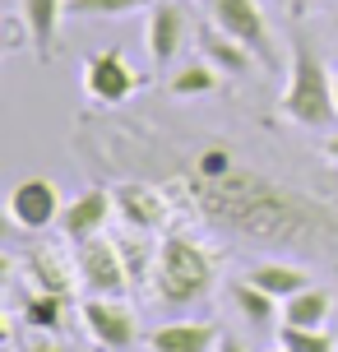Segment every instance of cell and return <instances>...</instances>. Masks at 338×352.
<instances>
[{"instance_id": "52a82bcc", "label": "cell", "mask_w": 338, "mask_h": 352, "mask_svg": "<svg viewBox=\"0 0 338 352\" xmlns=\"http://www.w3.org/2000/svg\"><path fill=\"white\" fill-rule=\"evenodd\" d=\"M79 320H84L93 343L107 352H125L135 343V311L121 297H89L79 306Z\"/></svg>"}, {"instance_id": "5bb4252c", "label": "cell", "mask_w": 338, "mask_h": 352, "mask_svg": "<svg viewBox=\"0 0 338 352\" xmlns=\"http://www.w3.org/2000/svg\"><path fill=\"white\" fill-rule=\"evenodd\" d=\"M199 52H204V60L223 74H250V65H255V52L241 47L236 37H227L223 28H214V23L199 33Z\"/></svg>"}, {"instance_id": "603a6c76", "label": "cell", "mask_w": 338, "mask_h": 352, "mask_svg": "<svg viewBox=\"0 0 338 352\" xmlns=\"http://www.w3.org/2000/svg\"><path fill=\"white\" fill-rule=\"evenodd\" d=\"M214 352H250V348H246V343H241V338L223 334V338H218V348H214Z\"/></svg>"}, {"instance_id": "cb8c5ba5", "label": "cell", "mask_w": 338, "mask_h": 352, "mask_svg": "<svg viewBox=\"0 0 338 352\" xmlns=\"http://www.w3.org/2000/svg\"><path fill=\"white\" fill-rule=\"evenodd\" d=\"M28 352H65V348H60V343H47V338H37Z\"/></svg>"}, {"instance_id": "7a4b0ae2", "label": "cell", "mask_w": 338, "mask_h": 352, "mask_svg": "<svg viewBox=\"0 0 338 352\" xmlns=\"http://www.w3.org/2000/svg\"><path fill=\"white\" fill-rule=\"evenodd\" d=\"M218 278V255L209 246H199L190 236H167L153 255V301L167 311L195 306Z\"/></svg>"}, {"instance_id": "3957f363", "label": "cell", "mask_w": 338, "mask_h": 352, "mask_svg": "<svg viewBox=\"0 0 338 352\" xmlns=\"http://www.w3.org/2000/svg\"><path fill=\"white\" fill-rule=\"evenodd\" d=\"M283 116L306 125V130H329L338 116L334 79L324 74L320 56L306 42H297V52H292V70H287V88H283Z\"/></svg>"}, {"instance_id": "ac0fdd59", "label": "cell", "mask_w": 338, "mask_h": 352, "mask_svg": "<svg viewBox=\"0 0 338 352\" xmlns=\"http://www.w3.org/2000/svg\"><path fill=\"white\" fill-rule=\"evenodd\" d=\"M232 306H236V311H241V320H250V324H269L273 316H283V311H278L283 301H278V297H269L264 287H255L250 278L232 287Z\"/></svg>"}, {"instance_id": "8fae6325", "label": "cell", "mask_w": 338, "mask_h": 352, "mask_svg": "<svg viewBox=\"0 0 338 352\" xmlns=\"http://www.w3.org/2000/svg\"><path fill=\"white\" fill-rule=\"evenodd\" d=\"M116 213L139 232H162L172 223V204L153 186H121L116 190Z\"/></svg>"}, {"instance_id": "30bf717a", "label": "cell", "mask_w": 338, "mask_h": 352, "mask_svg": "<svg viewBox=\"0 0 338 352\" xmlns=\"http://www.w3.org/2000/svg\"><path fill=\"white\" fill-rule=\"evenodd\" d=\"M111 213H116L111 190H84L79 199H70L60 209V232H65V241H89L111 223Z\"/></svg>"}, {"instance_id": "4316f807", "label": "cell", "mask_w": 338, "mask_h": 352, "mask_svg": "<svg viewBox=\"0 0 338 352\" xmlns=\"http://www.w3.org/2000/svg\"><path fill=\"white\" fill-rule=\"evenodd\" d=\"M297 5H306V0H297Z\"/></svg>"}, {"instance_id": "d4e9b609", "label": "cell", "mask_w": 338, "mask_h": 352, "mask_svg": "<svg viewBox=\"0 0 338 352\" xmlns=\"http://www.w3.org/2000/svg\"><path fill=\"white\" fill-rule=\"evenodd\" d=\"M329 158L338 162V135H334V140H329Z\"/></svg>"}, {"instance_id": "44dd1931", "label": "cell", "mask_w": 338, "mask_h": 352, "mask_svg": "<svg viewBox=\"0 0 338 352\" xmlns=\"http://www.w3.org/2000/svg\"><path fill=\"white\" fill-rule=\"evenodd\" d=\"M172 93L177 98H199V93H214L218 88V70L209 65V60H199V65H185V70H177L172 74Z\"/></svg>"}, {"instance_id": "2e32d148", "label": "cell", "mask_w": 338, "mask_h": 352, "mask_svg": "<svg viewBox=\"0 0 338 352\" xmlns=\"http://www.w3.org/2000/svg\"><path fill=\"white\" fill-rule=\"evenodd\" d=\"M334 316V297L320 287H302L297 297L283 301V320L287 324H306V329H324V320Z\"/></svg>"}, {"instance_id": "8992f818", "label": "cell", "mask_w": 338, "mask_h": 352, "mask_svg": "<svg viewBox=\"0 0 338 352\" xmlns=\"http://www.w3.org/2000/svg\"><path fill=\"white\" fill-rule=\"evenodd\" d=\"M139 88V70L125 60V52H93L84 60V93L102 107H121L130 93Z\"/></svg>"}, {"instance_id": "4fadbf2b", "label": "cell", "mask_w": 338, "mask_h": 352, "mask_svg": "<svg viewBox=\"0 0 338 352\" xmlns=\"http://www.w3.org/2000/svg\"><path fill=\"white\" fill-rule=\"evenodd\" d=\"M19 19L28 28L33 52L47 60L56 47V33H60V19H65V0H19Z\"/></svg>"}, {"instance_id": "9a60e30c", "label": "cell", "mask_w": 338, "mask_h": 352, "mask_svg": "<svg viewBox=\"0 0 338 352\" xmlns=\"http://www.w3.org/2000/svg\"><path fill=\"white\" fill-rule=\"evenodd\" d=\"M28 274H33V287L37 292H70L74 278H79V269H74V260H65V255H56V250H37V255H28Z\"/></svg>"}, {"instance_id": "277c9868", "label": "cell", "mask_w": 338, "mask_h": 352, "mask_svg": "<svg viewBox=\"0 0 338 352\" xmlns=\"http://www.w3.org/2000/svg\"><path fill=\"white\" fill-rule=\"evenodd\" d=\"M74 246V269H79V283L89 297H125L130 287V269H125L121 241H107L102 232L89 236V241H70Z\"/></svg>"}, {"instance_id": "6da1fadb", "label": "cell", "mask_w": 338, "mask_h": 352, "mask_svg": "<svg viewBox=\"0 0 338 352\" xmlns=\"http://www.w3.org/2000/svg\"><path fill=\"white\" fill-rule=\"evenodd\" d=\"M199 209L209 213L214 223L232 232H246V236H264L278 246H324L329 228H338L334 213L315 209L311 199L273 186L264 176L246 172V167H232L218 181H190Z\"/></svg>"}, {"instance_id": "d6986e66", "label": "cell", "mask_w": 338, "mask_h": 352, "mask_svg": "<svg viewBox=\"0 0 338 352\" xmlns=\"http://www.w3.org/2000/svg\"><path fill=\"white\" fill-rule=\"evenodd\" d=\"M23 324L37 329V334H56L65 324V297L60 292H33L28 306H23Z\"/></svg>"}, {"instance_id": "e0dca14e", "label": "cell", "mask_w": 338, "mask_h": 352, "mask_svg": "<svg viewBox=\"0 0 338 352\" xmlns=\"http://www.w3.org/2000/svg\"><path fill=\"white\" fill-rule=\"evenodd\" d=\"M250 283L264 287L269 297H278V301H287V297H297L302 287H311L306 269H297V264H255L250 269Z\"/></svg>"}, {"instance_id": "7402d4cb", "label": "cell", "mask_w": 338, "mask_h": 352, "mask_svg": "<svg viewBox=\"0 0 338 352\" xmlns=\"http://www.w3.org/2000/svg\"><path fill=\"white\" fill-rule=\"evenodd\" d=\"M278 348H287V352H334V338L324 334V329H306V324H287L283 320Z\"/></svg>"}, {"instance_id": "9c48e42d", "label": "cell", "mask_w": 338, "mask_h": 352, "mask_svg": "<svg viewBox=\"0 0 338 352\" xmlns=\"http://www.w3.org/2000/svg\"><path fill=\"white\" fill-rule=\"evenodd\" d=\"M144 47L153 56V65H172L185 47V10L177 0L167 5H148V23H144Z\"/></svg>"}, {"instance_id": "484cf974", "label": "cell", "mask_w": 338, "mask_h": 352, "mask_svg": "<svg viewBox=\"0 0 338 352\" xmlns=\"http://www.w3.org/2000/svg\"><path fill=\"white\" fill-rule=\"evenodd\" d=\"M334 102H338V74H334Z\"/></svg>"}, {"instance_id": "7c38bea8", "label": "cell", "mask_w": 338, "mask_h": 352, "mask_svg": "<svg viewBox=\"0 0 338 352\" xmlns=\"http://www.w3.org/2000/svg\"><path fill=\"white\" fill-rule=\"evenodd\" d=\"M223 329L209 324V320H177V324H162L153 329L148 348L153 352H214Z\"/></svg>"}, {"instance_id": "83f0119b", "label": "cell", "mask_w": 338, "mask_h": 352, "mask_svg": "<svg viewBox=\"0 0 338 352\" xmlns=\"http://www.w3.org/2000/svg\"><path fill=\"white\" fill-rule=\"evenodd\" d=\"M278 352H287V348H278Z\"/></svg>"}, {"instance_id": "ffe728a7", "label": "cell", "mask_w": 338, "mask_h": 352, "mask_svg": "<svg viewBox=\"0 0 338 352\" xmlns=\"http://www.w3.org/2000/svg\"><path fill=\"white\" fill-rule=\"evenodd\" d=\"M153 0H65L70 19H89V23H107V19H125L135 10H148Z\"/></svg>"}, {"instance_id": "ba28073f", "label": "cell", "mask_w": 338, "mask_h": 352, "mask_svg": "<svg viewBox=\"0 0 338 352\" xmlns=\"http://www.w3.org/2000/svg\"><path fill=\"white\" fill-rule=\"evenodd\" d=\"M60 209L65 204H60V195H56V186L47 176H28V181H19L10 190V218L28 232H42L52 223H60Z\"/></svg>"}, {"instance_id": "5b68a950", "label": "cell", "mask_w": 338, "mask_h": 352, "mask_svg": "<svg viewBox=\"0 0 338 352\" xmlns=\"http://www.w3.org/2000/svg\"><path fill=\"white\" fill-rule=\"evenodd\" d=\"M209 23L223 28L227 37H236L241 47L255 52V60L273 65L278 60V47H273V33H269V19L255 0H209Z\"/></svg>"}]
</instances>
